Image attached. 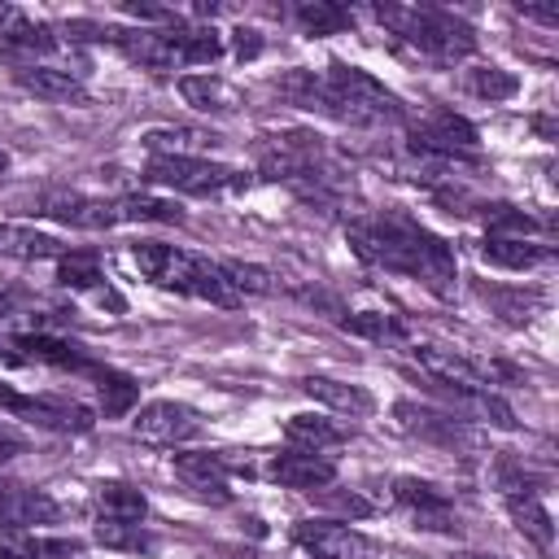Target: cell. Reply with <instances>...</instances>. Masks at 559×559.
Instances as JSON below:
<instances>
[{
  "mask_svg": "<svg viewBox=\"0 0 559 559\" xmlns=\"http://www.w3.org/2000/svg\"><path fill=\"white\" fill-rule=\"evenodd\" d=\"M349 236V249L367 262V266H384V271H397V275H415L419 284H428L432 293H450L454 280H459V266H454V249L432 236L424 223H415L411 214H397V210H384V214H371V218H354L345 227Z\"/></svg>",
  "mask_w": 559,
  "mask_h": 559,
  "instance_id": "1",
  "label": "cell"
},
{
  "mask_svg": "<svg viewBox=\"0 0 559 559\" xmlns=\"http://www.w3.org/2000/svg\"><path fill=\"white\" fill-rule=\"evenodd\" d=\"M131 262L157 288H170V293H183V297H201V301L227 306V310L240 306V293L231 288L223 262H210L201 253H188V249H175V245H162V240L131 245Z\"/></svg>",
  "mask_w": 559,
  "mask_h": 559,
  "instance_id": "2",
  "label": "cell"
},
{
  "mask_svg": "<svg viewBox=\"0 0 559 559\" xmlns=\"http://www.w3.org/2000/svg\"><path fill=\"white\" fill-rule=\"evenodd\" d=\"M380 26H389L402 44H411L419 57L437 61V66H454L463 57L476 52V35L463 17H454L450 9L437 4H376L371 9Z\"/></svg>",
  "mask_w": 559,
  "mask_h": 559,
  "instance_id": "3",
  "label": "cell"
},
{
  "mask_svg": "<svg viewBox=\"0 0 559 559\" xmlns=\"http://www.w3.org/2000/svg\"><path fill=\"white\" fill-rule=\"evenodd\" d=\"M323 83L336 100V118L354 122V127H371V122H406V105L362 66L349 61H332L323 70Z\"/></svg>",
  "mask_w": 559,
  "mask_h": 559,
  "instance_id": "4",
  "label": "cell"
},
{
  "mask_svg": "<svg viewBox=\"0 0 559 559\" xmlns=\"http://www.w3.org/2000/svg\"><path fill=\"white\" fill-rule=\"evenodd\" d=\"M323 144L314 131H284V135H262L258 144V170L262 179H284V183H314L323 179Z\"/></svg>",
  "mask_w": 559,
  "mask_h": 559,
  "instance_id": "5",
  "label": "cell"
},
{
  "mask_svg": "<svg viewBox=\"0 0 559 559\" xmlns=\"http://www.w3.org/2000/svg\"><path fill=\"white\" fill-rule=\"evenodd\" d=\"M144 179L153 188H170L183 197H214V192L240 183V175L231 166L210 162V157H148Z\"/></svg>",
  "mask_w": 559,
  "mask_h": 559,
  "instance_id": "6",
  "label": "cell"
},
{
  "mask_svg": "<svg viewBox=\"0 0 559 559\" xmlns=\"http://www.w3.org/2000/svg\"><path fill=\"white\" fill-rule=\"evenodd\" d=\"M31 214L39 218H52L61 227H79V231H105V227H118V201H105V197H87V192H70V188H48L35 197Z\"/></svg>",
  "mask_w": 559,
  "mask_h": 559,
  "instance_id": "7",
  "label": "cell"
},
{
  "mask_svg": "<svg viewBox=\"0 0 559 559\" xmlns=\"http://www.w3.org/2000/svg\"><path fill=\"white\" fill-rule=\"evenodd\" d=\"M231 472H245L249 476V463L245 459H231V454H214V450H192V454H175V476L201 498V502H231V489H227V476Z\"/></svg>",
  "mask_w": 559,
  "mask_h": 559,
  "instance_id": "8",
  "label": "cell"
},
{
  "mask_svg": "<svg viewBox=\"0 0 559 559\" xmlns=\"http://www.w3.org/2000/svg\"><path fill=\"white\" fill-rule=\"evenodd\" d=\"M131 432L144 441V445H183L201 432V419L192 406L183 402H170V397H157V402H144L131 419Z\"/></svg>",
  "mask_w": 559,
  "mask_h": 559,
  "instance_id": "9",
  "label": "cell"
},
{
  "mask_svg": "<svg viewBox=\"0 0 559 559\" xmlns=\"http://www.w3.org/2000/svg\"><path fill=\"white\" fill-rule=\"evenodd\" d=\"M293 542L314 559H376V546L341 520H301L293 528Z\"/></svg>",
  "mask_w": 559,
  "mask_h": 559,
  "instance_id": "10",
  "label": "cell"
},
{
  "mask_svg": "<svg viewBox=\"0 0 559 559\" xmlns=\"http://www.w3.org/2000/svg\"><path fill=\"white\" fill-rule=\"evenodd\" d=\"M0 406L13 411L17 419H31L39 428H52V432H87L96 424L83 402H61V397H22L13 389H0Z\"/></svg>",
  "mask_w": 559,
  "mask_h": 559,
  "instance_id": "11",
  "label": "cell"
},
{
  "mask_svg": "<svg viewBox=\"0 0 559 559\" xmlns=\"http://www.w3.org/2000/svg\"><path fill=\"white\" fill-rule=\"evenodd\" d=\"M411 358L419 362V371L428 376V384H441V389H489L493 384V371L489 362H472L454 349H437V345H415Z\"/></svg>",
  "mask_w": 559,
  "mask_h": 559,
  "instance_id": "12",
  "label": "cell"
},
{
  "mask_svg": "<svg viewBox=\"0 0 559 559\" xmlns=\"http://www.w3.org/2000/svg\"><path fill=\"white\" fill-rule=\"evenodd\" d=\"M266 476L280 480L284 489H301V493H310V489H323V485L336 480V463H332L328 454L284 450V454H275V459L266 463Z\"/></svg>",
  "mask_w": 559,
  "mask_h": 559,
  "instance_id": "13",
  "label": "cell"
},
{
  "mask_svg": "<svg viewBox=\"0 0 559 559\" xmlns=\"http://www.w3.org/2000/svg\"><path fill=\"white\" fill-rule=\"evenodd\" d=\"M393 498L415 511L419 528H441V533L459 528V520L450 515V498H445L437 485L419 480V476H397V480H393Z\"/></svg>",
  "mask_w": 559,
  "mask_h": 559,
  "instance_id": "14",
  "label": "cell"
},
{
  "mask_svg": "<svg viewBox=\"0 0 559 559\" xmlns=\"http://www.w3.org/2000/svg\"><path fill=\"white\" fill-rule=\"evenodd\" d=\"M17 87H26L39 100L52 105H92V92L83 87V79H74L70 70H52V66H17L13 70Z\"/></svg>",
  "mask_w": 559,
  "mask_h": 559,
  "instance_id": "15",
  "label": "cell"
},
{
  "mask_svg": "<svg viewBox=\"0 0 559 559\" xmlns=\"http://www.w3.org/2000/svg\"><path fill=\"white\" fill-rule=\"evenodd\" d=\"M70 245L52 231L26 227V223H0V258L13 262H39V258H66Z\"/></svg>",
  "mask_w": 559,
  "mask_h": 559,
  "instance_id": "16",
  "label": "cell"
},
{
  "mask_svg": "<svg viewBox=\"0 0 559 559\" xmlns=\"http://www.w3.org/2000/svg\"><path fill=\"white\" fill-rule=\"evenodd\" d=\"M301 393H310L314 402H323L328 411H341L349 419H362L376 411V397L362 389V384H349V380H332V376H306L301 380Z\"/></svg>",
  "mask_w": 559,
  "mask_h": 559,
  "instance_id": "17",
  "label": "cell"
},
{
  "mask_svg": "<svg viewBox=\"0 0 559 559\" xmlns=\"http://www.w3.org/2000/svg\"><path fill=\"white\" fill-rule=\"evenodd\" d=\"M140 144L153 157H201V153L218 148L223 140L214 131H201V127H157V131H144Z\"/></svg>",
  "mask_w": 559,
  "mask_h": 559,
  "instance_id": "18",
  "label": "cell"
},
{
  "mask_svg": "<svg viewBox=\"0 0 559 559\" xmlns=\"http://www.w3.org/2000/svg\"><path fill=\"white\" fill-rule=\"evenodd\" d=\"M179 96L201 114H236L245 105L240 92L218 74H183L179 79Z\"/></svg>",
  "mask_w": 559,
  "mask_h": 559,
  "instance_id": "19",
  "label": "cell"
},
{
  "mask_svg": "<svg viewBox=\"0 0 559 559\" xmlns=\"http://www.w3.org/2000/svg\"><path fill=\"white\" fill-rule=\"evenodd\" d=\"M284 437H288V445H293V450H310V454H323L328 445H341V441H349V432H345L341 424H332L328 415H319V411H301V415H288V424H284Z\"/></svg>",
  "mask_w": 559,
  "mask_h": 559,
  "instance_id": "20",
  "label": "cell"
},
{
  "mask_svg": "<svg viewBox=\"0 0 559 559\" xmlns=\"http://www.w3.org/2000/svg\"><path fill=\"white\" fill-rule=\"evenodd\" d=\"M57 502L44 489H4L0 493V528H26V524H52Z\"/></svg>",
  "mask_w": 559,
  "mask_h": 559,
  "instance_id": "21",
  "label": "cell"
},
{
  "mask_svg": "<svg viewBox=\"0 0 559 559\" xmlns=\"http://www.w3.org/2000/svg\"><path fill=\"white\" fill-rule=\"evenodd\" d=\"M393 415H397L402 432H415L424 441H445V445L459 441V419L450 411H432V406H419V402H397Z\"/></svg>",
  "mask_w": 559,
  "mask_h": 559,
  "instance_id": "22",
  "label": "cell"
},
{
  "mask_svg": "<svg viewBox=\"0 0 559 559\" xmlns=\"http://www.w3.org/2000/svg\"><path fill=\"white\" fill-rule=\"evenodd\" d=\"M92 380H96V397H100V415H105V419H122V415L135 411V402H140L135 376L96 362V367H92Z\"/></svg>",
  "mask_w": 559,
  "mask_h": 559,
  "instance_id": "23",
  "label": "cell"
},
{
  "mask_svg": "<svg viewBox=\"0 0 559 559\" xmlns=\"http://www.w3.org/2000/svg\"><path fill=\"white\" fill-rule=\"evenodd\" d=\"M96 511H100V520L140 524L148 515V498L135 485H127V480H100L96 485Z\"/></svg>",
  "mask_w": 559,
  "mask_h": 559,
  "instance_id": "24",
  "label": "cell"
},
{
  "mask_svg": "<svg viewBox=\"0 0 559 559\" xmlns=\"http://www.w3.org/2000/svg\"><path fill=\"white\" fill-rule=\"evenodd\" d=\"M275 87H280V96H288L297 109H314V114L336 118V100H332L323 74H314V70H288Z\"/></svg>",
  "mask_w": 559,
  "mask_h": 559,
  "instance_id": "25",
  "label": "cell"
},
{
  "mask_svg": "<svg viewBox=\"0 0 559 559\" xmlns=\"http://www.w3.org/2000/svg\"><path fill=\"white\" fill-rule=\"evenodd\" d=\"M480 258L493 262V266H507V271H528V266L546 262L550 249H546V245H533V240H524V236H485Z\"/></svg>",
  "mask_w": 559,
  "mask_h": 559,
  "instance_id": "26",
  "label": "cell"
},
{
  "mask_svg": "<svg viewBox=\"0 0 559 559\" xmlns=\"http://www.w3.org/2000/svg\"><path fill=\"white\" fill-rule=\"evenodd\" d=\"M507 511H511L515 528H520L533 546H542V550L555 546V524H550V511L542 507L537 493H507Z\"/></svg>",
  "mask_w": 559,
  "mask_h": 559,
  "instance_id": "27",
  "label": "cell"
},
{
  "mask_svg": "<svg viewBox=\"0 0 559 559\" xmlns=\"http://www.w3.org/2000/svg\"><path fill=\"white\" fill-rule=\"evenodd\" d=\"M223 57V35L214 26H179L175 31V61L179 66H214Z\"/></svg>",
  "mask_w": 559,
  "mask_h": 559,
  "instance_id": "28",
  "label": "cell"
},
{
  "mask_svg": "<svg viewBox=\"0 0 559 559\" xmlns=\"http://www.w3.org/2000/svg\"><path fill=\"white\" fill-rule=\"evenodd\" d=\"M293 17H297V26L306 31V35H341L354 17H349V9H341V4H332V0H301L297 9H293Z\"/></svg>",
  "mask_w": 559,
  "mask_h": 559,
  "instance_id": "29",
  "label": "cell"
},
{
  "mask_svg": "<svg viewBox=\"0 0 559 559\" xmlns=\"http://www.w3.org/2000/svg\"><path fill=\"white\" fill-rule=\"evenodd\" d=\"M57 280H61L66 288H74V293H92V297L105 288V275H100L96 253H79V249H70L66 258H57Z\"/></svg>",
  "mask_w": 559,
  "mask_h": 559,
  "instance_id": "30",
  "label": "cell"
},
{
  "mask_svg": "<svg viewBox=\"0 0 559 559\" xmlns=\"http://www.w3.org/2000/svg\"><path fill=\"white\" fill-rule=\"evenodd\" d=\"M463 87L493 105V100H511L520 92V79L511 70H502V66H476V70L463 74Z\"/></svg>",
  "mask_w": 559,
  "mask_h": 559,
  "instance_id": "31",
  "label": "cell"
},
{
  "mask_svg": "<svg viewBox=\"0 0 559 559\" xmlns=\"http://www.w3.org/2000/svg\"><path fill=\"white\" fill-rule=\"evenodd\" d=\"M122 223H183V210L162 197H118Z\"/></svg>",
  "mask_w": 559,
  "mask_h": 559,
  "instance_id": "32",
  "label": "cell"
},
{
  "mask_svg": "<svg viewBox=\"0 0 559 559\" xmlns=\"http://www.w3.org/2000/svg\"><path fill=\"white\" fill-rule=\"evenodd\" d=\"M345 332L354 336H367V341H402L406 336V323L397 314H384V310H362V314H345L341 319Z\"/></svg>",
  "mask_w": 559,
  "mask_h": 559,
  "instance_id": "33",
  "label": "cell"
},
{
  "mask_svg": "<svg viewBox=\"0 0 559 559\" xmlns=\"http://www.w3.org/2000/svg\"><path fill=\"white\" fill-rule=\"evenodd\" d=\"M485 301H493V310L507 323H528L546 306L542 293H524V288H485Z\"/></svg>",
  "mask_w": 559,
  "mask_h": 559,
  "instance_id": "34",
  "label": "cell"
},
{
  "mask_svg": "<svg viewBox=\"0 0 559 559\" xmlns=\"http://www.w3.org/2000/svg\"><path fill=\"white\" fill-rule=\"evenodd\" d=\"M92 537L105 550H153V537L140 524H122V520H96Z\"/></svg>",
  "mask_w": 559,
  "mask_h": 559,
  "instance_id": "35",
  "label": "cell"
},
{
  "mask_svg": "<svg viewBox=\"0 0 559 559\" xmlns=\"http://www.w3.org/2000/svg\"><path fill=\"white\" fill-rule=\"evenodd\" d=\"M485 227H489V236H528V231H537L542 223H537L533 214L507 205V201H493V205H485Z\"/></svg>",
  "mask_w": 559,
  "mask_h": 559,
  "instance_id": "36",
  "label": "cell"
},
{
  "mask_svg": "<svg viewBox=\"0 0 559 559\" xmlns=\"http://www.w3.org/2000/svg\"><path fill=\"white\" fill-rule=\"evenodd\" d=\"M223 271H227V280H231V288L245 297V293H275V275L266 271V266H258V262H223Z\"/></svg>",
  "mask_w": 559,
  "mask_h": 559,
  "instance_id": "37",
  "label": "cell"
},
{
  "mask_svg": "<svg viewBox=\"0 0 559 559\" xmlns=\"http://www.w3.org/2000/svg\"><path fill=\"white\" fill-rule=\"evenodd\" d=\"M310 498H314L319 507H328V511H341L345 520H362V515H371V502L358 498L354 489H349V493H345V489H310Z\"/></svg>",
  "mask_w": 559,
  "mask_h": 559,
  "instance_id": "38",
  "label": "cell"
},
{
  "mask_svg": "<svg viewBox=\"0 0 559 559\" xmlns=\"http://www.w3.org/2000/svg\"><path fill=\"white\" fill-rule=\"evenodd\" d=\"M231 35H236V57H240V61H249V57H258V52H262L258 31H245V26H240V31H231Z\"/></svg>",
  "mask_w": 559,
  "mask_h": 559,
  "instance_id": "39",
  "label": "cell"
},
{
  "mask_svg": "<svg viewBox=\"0 0 559 559\" xmlns=\"http://www.w3.org/2000/svg\"><path fill=\"white\" fill-rule=\"evenodd\" d=\"M520 13H528V17H537V22H559V9H542V4H520Z\"/></svg>",
  "mask_w": 559,
  "mask_h": 559,
  "instance_id": "40",
  "label": "cell"
},
{
  "mask_svg": "<svg viewBox=\"0 0 559 559\" xmlns=\"http://www.w3.org/2000/svg\"><path fill=\"white\" fill-rule=\"evenodd\" d=\"M17 450H22V437H13V432L0 424V459H4V454H17Z\"/></svg>",
  "mask_w": 559,
  "mask_h": 559,
  "instance_id": "41",
  "label": "cell"
},
{
  "mask_svg": "<svg viewBox=\"0 0 559 559\" xmlns=\"http://www.w3.org/2000/svg\"><path fill=\"white\" fill-rule=\"evenodd\" d=\"M533 127H537L546 140H555V122H550V118H533Z\"/></svg>",
  "mask_w": 559,
  "mask_h": 559,
  "instance_id": "42",
  "label": "cell"
},
{
  "mask_svg": "<svg viewBox=\"0 0 559 559\" xmlns=\"http://www.w3.org/2000/svg\"><path fill=\"white\" fill-rule=\"evenodd\" d=\"M9 310H13V301H9V297H4V293H0V319H4V314H9Z\"/></svg>",
  "mask_w": 559,
  "mask_h": 559,
  "instance_id": "43",
  "label": "cell"
},
{
  "mask_svg": "<svg viewBox=\"0 0 559 559\" xmlns=\"http://www.w3.org/2000/svg\"><path fill=\"white\" fill-rule=\"evenodd\" d=\"M4 166H9V153H4V148H0V170H4Z\"/></svg>",
  "mask_w": 559,
  "mask_h": 559,
  "instance_id": "44",
  "label": "cell"
},
{
  "mask_svg": "<svg viewBox=\"0 0 559 559\" xmlns=\"http://www.w3.org/2000/svg\"><path fill=\"white\" fill-rule=\"evenodd\" d=\"M454 559H489V555H454Z\"/></svg>",
  "mask_w": 559,
  "mask_h": 559,
  "instance_id": "45",
  "label": "cell"
}]
</instances>
